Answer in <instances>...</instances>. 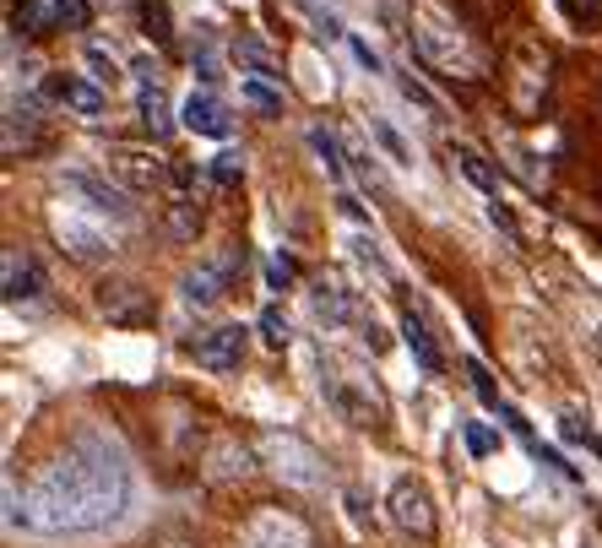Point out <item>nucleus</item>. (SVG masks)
I'll return each instance as SVG.
<instances>
[{
    "label": "nucleus",
    "instance_id": "f257e3e1",
    "mask_svg": "<svg viewBox=\"0 0 602 548\" xmlns=\"http://www.w3.org/2000/svg\"><path fill=\"white\" fill-rule=\"evenodd\" d=\"M130 478H125L120 451L109 440H81L60 462H49L28 489V527L43 538H77V532H104L125 516Z\"/></svg>",
    "mask_w": 602,
    "mask_h": 548
},
{
    "label": "nucleus",
    "instance_id": "f03ea898",
    "mask_svg": "<svg viewBox=\"0 0 602 548\" xmlns=\"http://www.w3.org/2000/svg\"><path fill=\"white\" fill-rule=\"evenodd\" d=\"M412 39H418V55L445 71V77H483V66H488V55H483V43L462 28V17L445 6V0H412Z\"/></svg>",
    "mask_w": 602,
    "mask_h": 548
},
{
    "label": "nucleus",
    "instance_id": "7ed1b4c3",
    "mask_svg": "<svg viewBox=\"0 0 602 548\" xmlns=\"http://www.w3.org/2000/svg\"><path fill=\"white\" fill-rule=\"evenodd\" d=\"M49 234L60 239V251H71L77 261H115L120 255V223L93 212L77 196L49 207Z\"/></svg>",
    "mask_w": 602,
    "mask_h": 548
},
{
    "label": "nucleus",
    "instance_id": "20e7f679",
    "mask_svg": "<svg viewBox=\"0 0 602 548\" xmlns=\"http://www.w3.org/2000/svg\"><path fill=\"white\" fill-rule=\"evenodd\" d=\"M321 397L337 419L359 423V429L363 423H386V397H380V385L363 375L359 364L337 359V353H321Z\"/></svg>",
    "mask_w": 602,
    "mask_h": 548
},
{
    "label": "nucleus",
    "instance_id": "39448f33",
    "mask_svg": "<svg viewBox=\"0 0 602 548\" xmlns=\"http://www.w3.org/2000/svg\"><path fill=\"white\" fill-rule=\"evenodd\" d=\"M261 457H266V467L278 472L282 483H293V489H321L326 483L321 451H315L310 440H299V434H266V440H261Z\"/></svg>",
    "mask_w": 602,
    "mask_h": 548
},
{
    "label": "nucleus",
    "instance_id": "423d86ee",
    "mask_svg": "<svg viewBox=\"0 0 602 548\" xmlns=\"http://www.w3.org/2000/svg\"><path fill=\"white\" fill-rule=\"evenodd\" d=\"M234 277H240V251H212L179 277V299L191 310H217L234 288Z\"/></svg>",
    "mask_w": 602,
    "mask_h": 548
},
{
    "label": "nucleus",
    "instance_id": "0eeeda50",
    "mask_svg": "<svg viewBox=\"0 0 602 548\" xmlns=\"http://www.w3.org/2000/svg\"><path fill=\"white\" fill-rule=\"evenodd\" d=\"M60 185L77 196V202H87L93 212H104V217H115V223H130L136 217V202H130V190L125 185H115L109 174L87 169V164H71V169H60Z\"/></svg>",
    "mask_w": 602,
    "mask_h": 548
},
{
    "label": "nucleus",
    "instance_id": "6e6552de",
    "mask_svg": "<svg viewBox=\"0 0 602 548\" xmlns=\"http://www.w3.org/2000/svg\"><path fill=\"white\" fill-rule=\"evenodd\" d=\"M310 310H315V321H321L326 332H359L375 321L369 315V304L359 299V288H348V283H331V277H321L315 288H310Z\"/></svg>",
    "mask_w": 602,
    "mask_h": 548
},
{
    "label": "nucleus",
    "instance_id": "1a4fd4ad",
    "mask_svg": "<svg viewBox=\"0 0 602 548\" xmlns=\"http://www.w3.org/2000/svg\"><path fill=\"white\" fill-rule=\"evenodd\" d=\"M240 544L244 548H315V538H310V527H304L293 510L266 506V510H255V516L244 521Z\"/></svg>",
    "mask_w": 602,
    "mask_h": 548
},
{
    "label": "nucleus",
    "instance_id": "9d476101",
    "mask_svg": "<svg viewBox=\"0 0 602 548\" xmlns=\"http://www.w3.org/2000/svg\"><path fill=\"white\" fill-rule=\"evenodd\" d=\"M49 104H60L66 115H77V120H104L109 115V87L93 82V77H81V71H55L49 82Z\"/></svg>",
    "mask_w": 602,
    "mask_h": 548
},
{
    "label": "nucleus",
    "instance_id": "9b49d317",
    "mask_svg": "<svg viewBox=\"0 0 602 548\" xmlns=\"http://www.w3.org/2000/svg\"><path fill=\"white\" fill-rule=\"evenodd\" d=\"M386 516L397 521L407 538H435V506H429V489H424L418 478H397V483H391Z\"/></svg>",
    "mask_w": 602,
    "mask_h": 548
},
{
    "label": "nucleus",
    "instance_id": "f8f14e48",
    "mask_svg": "<svg viewBox=\"0 0 602 548\" xmlns=\"http://www.w3.org/2000/svg\"><path fill=\"white\" fill-rule=\"evenodd\" d=\"M179 126L191 130V136H206V141H229V136H234V115H229V104H223L212 87H196V92L179 104Z\"/></svg>",
    "mask_w": 602,
    "mask_h": 548
},
{
    "label": "nucleus",
    "instance_id": "ddd939ff",
    "mask_svg": "<svg viewBox=\"0 0 602 548\" xmlns=\"http://www.w3.org/2000/svg\"><path fill=\"white\" fill-rule=\"evenodd\" d=\"M185 348H191V359H196L201 370L229 375V370H240V359H244V326H212V332L191 337Z\"/></svg>",
    "mask_w": 602,
    "mask_h": 548
},
{
    "label": "nucleus",
    "instance_id": "4468645a",
    "mask_svg": "<svg viewBox=\"0 0 602 548\" xmlns=\"http://www.w3.org/2000/svg\"><path fill=\"white\" fill-rule=\"evenodd\" d=\"M130 71H136V87H142V92H136L142 126L153 130V136H168V130H174V120H168V92H163V82H158V60H147V55H142Z\"/></svg>",
    "mask_w": 602,
    "mask_h": 548
},
{
    "label": "nucleus",
    "instance_id": "2eb2a0df",
    "mask_svg": "<svg viewBox=\"0 0 602 548\" xmlns=\"http://www.w3.org/2000/svg\"><path fill=\"white\" fill-rule=\"evenodd\" d=\"M0 283H6V304H28L43 294V266L33 251H11L0 255Z\"/></svg>",
    "mask_w": 602,
    "mask_h": 548
},
{
    "label": "nucleus",
    "instance_id": "dca6fc26",
    "mask_svg": "<svg viewBox=\"0 0 602 548\" xmlns=\"http://www.w3.org/2000/svg\"><path fill=\"white\" fill-rule=\"evenodd\" d=\"M543 87H548V60H543V49L522 43V49H516V109H522V115L537 109Z\"/></svg>",
    "mask_w": 602,
    "mask_h": 548
},
{
    "label": "nucleus",
    "instance_id": "f3484780",
    "mask_svg": "<svg viewBox=\"0 0 602 548\" xmlns=\"http://www.w3.org/2000/svg\"><path fill=\"white\" fill-rule=\"evenodd\" d=\"M401 342H407V353H412V364H418L424 375H440V370H445L440 342L429 337V326H424L412 310H401Z\"/></svg>",
    "mask_w": 602,
    "mask_h": 548
},
{
    "label": "nucleus",
    "instance_id": "a211bd4d",
    "mask_svg": "<svg viewBox=\"0 0 602 548\" xmlns=\"http://www.w3.org/2000/svg\"><path fill=\"white\" fill-rule=\"evenodd\" d=\"M17 141H22V153L43 147V126H39L33 98H28V104H22V98H11V115H6V153H17Z\"/></svg>",
    "mask_w": 602,
    "mask_h": 548
},
{
    "label": "nucleus",
    "instance_id": "6ab92c4d",
    "mask_svg": "<svg viewBox=\"0 0 602 548\" xmlns=\"http://www.w3.org/2000/svg\"><path fill=\"white\" fill-rule=\"evenodd\" d=\"M348 261H353L359 272H369V277L391 283V261H386V251H380V239H375V228H369V223H359V228L348 234Z\"/></svg>",
    "mask_w": 602,
    "mask_h": 548
},
{
    "label": "nucleus",
    "instance_id": "aec40b11",
    "mask_svg": "<svg viewBox=\"0 0 602 548\" xmlns=\"http://www.w3.org/2000/svg\"><path fill=\"white\" fill-rule=\"evenodd\" d=\"M450 158H456V169L467 174V185L478 190L483 202H499V174L483 164V153L478 147H467V141H450Z\"/></svg>",
    "mask_w": 602,
    "mask_h": 548
},
{
    "label": "nucleus",
    "instance_id": "412c9836",
    "mask_svg": "<svg viewBox=\"0 0 602 548\" xmlns=\"http://www.w3.org/2000/svg\"><path fill=\"white\" fill-rule=\"evenodd\" d=\"M81 66H87V77H93V82H104V87H115L125 77L115 43H104V39H87V43H81Z\"/></svg>",
    "mask_w": 602,
    "mask_h": 548
},
{
    "label": "nucleus",
    "instance_id": "4be33fe9",
    "mask_svg": "<svg viewBox=\"0 0 602 548\" xmlns=\"http://www.w3.org/2000/svg\"><path fill=\"white\" fill-rule=\"evenodd\" d=\"M369 136H375V141H380V153H386V158H391V164H397V169H412V147H407V141H401V130L391 126V120H386V115H369Z\"/></svg>",
    "mask_w": 602,
    "mask_h": 548
},
{
    "label": "nucleus",
    "instance_id": "5701e85b",
    "mask_svg": "<svg viewBox=\"0 0 602 548\" xmlns=\"http://www.w3.org/2000/svg\"><path fill=\"white\" fill-rule=\"evenodd\" d=\"M240 98L250 109H261V115H282V87H272L266 77H255V71L240 77Z\"/></svg>",
    "mask_w": 602,
    "mask_h": 548
},
{
    "label": "nucleus",
    "instance_id": "b1692460",
    "mask_svg": "<svg viewBox=\"0 0 602 548\" xmlns=\"http://www.w3.org/2000/svg\"><path fill=\"white\" fill-rule=\"evenodd\" d=\"M554 11H560L575 33H598L602 28V0H554Z\"/></svg>",
    "mask_w": 602,
    "mask_h": 548
},
{
    "label": "nucleus",
    "instance_id": "393cba45",
    "mask_svg": "<svg viewBox=\"0 0 602 548\" xmlns=\"http://www.w3.org/2000/svg\"><path fill=\"white\" fill-rule=\"evenodd\" d=\"M310 147L321 153V164H326V174H331V179H348V158H342V141H337L331 130L315 126V130H310Z\"/></svg>",
    "mask_w": 602,
    "mask_h": 548
},
{
    "label": "nucleus",
    "instance_id": "a878e982",
    "mask_svg": "<svg viewBox=\"0 0 602 548\" xmlns=\"http://www.w3.org/2000/svg\"><path fill=\"white\" fill-rule=\"evenodd\" d=\"M49 22L55 28H87L93 22V0H49Z\"/></svg>",
    "mask_w": 602,
    "mask_h": 548
},
{
    "label": "nucleus",
    "instance_id": "bb28decb",
    "mask_svg": "<svg viewBox=\"0 0 602 548\" xmlns=\"http://www.w3.org/2000/svg\"><path fill=\"white\" fill-rule=\"evenodd\" d=\"M212 457H217V462H212V478H234V472L244 478V472H250V451H244V446H234V440H223Z\"/></svg>",
    "mask_w": 602,
    "mask_h": 548
},
{
    "label": "nucleus",
    "instance_id": "cd10ccee",
    "mask_svg": "<svg viewBox=\"0 0 602 548\" xmlns=\"http://www.w3.org/2000/svg\"><path fill=\"white\" fill-rule=\"evenodd\" d=\"M261 342H266V348H288V342H293V326H288V315H282L278 304L261 310Z\"/></svg>",
    "mask_w": 602,
    "mask_h": 548
},
{
    "label": "nucleus",
    "instance_id": "c85d7f7f",
    "mask_svg": "<svg viewBox=\"0 0 602 548\" xmlns=\"http://www.w3.org/2000/svg\"><path fill=\"white\" fill-rule=\"evenodd\" d=\"M467 380H473V391L483 397V408H505V402H499V385H494V375L483 370V359H467Z\"/></svg>",
    "mask_w": 602,
    "mask_h": 548
},
{
    "label": "nucleus",
    "instance_id": "c756f323",
    "mask_svg": "<svg viewBox=\"0 0 602 548\" xmlns=\"http://www.w3.org/2000/svg\"><path fill=\"white\" fill-rule=\"evenodd\" d=\"M191 66L201 71V82H217V77H223V66H217V49H212V39H196V43H191Z\"/></svg>",
    "mask_w": 602,
    "mask_h": 548
},
{
    "label": "nucleus",
    "instance_id": "7c9ffc66",
    "mask_svg": "<svg viewBox=\"0 0 602 548\" xmlns=\"http://www.w3.org/2000/svg\"><path fill=\"white\" fill-rule=\"evenodd\" d=\"M136 6H142V22H147V33L158 43L174 33V28H168V0H136Z\"/></svg>",
    "mask_w": 602,
    "mask_h": 548
},
{
    "label": "nucleus",
    "instance_id": "2f4dec72",
    "mask_svg": "<svg viewBox=\"0 0 602 548\" xmlns=\"http://www.w3.org/2000/svg\"><path fill=\"white\" fill-rule=\"evenodd\" d=\"M212 179H217V185H240L244 179V158L234 153V147H223V153L212 158Z\"/></svg>",
    "mask_w": 602,
    "mask_h": 548
},
{
    "label": "nucleus",
    "instance_id": "473e14b6",
    "mask_svg": "<svg viewBox=\"0 0 602 548\" xmlns=\"http://www.w3.org/2000/svg\"><path fill=\"white\" fill-rule=\"evenodd\" d=\"M39 17H49L39 0H17V6H11V33H33V22H39Z\"/></svg>",
    "mask_w": 602,
    "mask_h": 548
},
{
    "label": "nucleus",
    "instance_id": "72a5a7b5",
    "mask_svg": "<svg viewBox=\"0 0 602 548\" xmlns=\"http://www.w3.org/2000/svg\"><path fill=\"white\" fill-rule=\"evenodd\" d=\"M293 277H299V261H293V255H272V261H266V283H272V288H288Z\"/></svg>",
    "mask_w": 602,
    "mask_h": 548
},
{
    "label": "nucleus",
    "instance_id": "f704fd0d",
    "mask_svg": "<svg viewBox=\"0 0 602 548\" xmlns=\"http://www.w3.org/2000/svg\"><path fill=\"white\" fill-rule=\"evenodd\" d=\"M115 164H120V169L130 174L136 185H147V179H158V169H153V164H147L142 153H115Z\"/></svg>",
    "mask_w": 602,
    "mask_h": 548
},
{
    "label": "nucleus",
    "instance_id": "c9c22d12",
    "mask_svg": "<svg viewBox=\"0 0 602 548\" xmlns=\"http://www.w3.org/2000/svg\"><path fill=\"white\" fill-rule=\"evenodd\" d=\"M462 440H467V451H473V457H488V451L499 446V440H494L483 423H467V429H462Z\"/></svg>",
    "mask_w": 602,
    "mask_h": 548
},
{
    "label": "nucleus",
    "instance_id": "e433bc0d",
    "mask_svg": "<svg viewBox=\"0 0 602 548\" xmlns=\"http://www.w3.org/2000/svg\"><path fill=\"white\" fill-rule=\"evenodd\" d=\"M488 217H494V223H499L505 234H522V228H516V212L505 207V202H488Z\"/></svg>",
    "mask_w": 602,
    "mask_h": 548
},
{
    "label": "nucleus",
    "instance_id": "4c0bfd02",
    "mask_svg": "<svg viewBox=\"0 0 602 548\" xmlns=\"http://www.w3.org/2000/svg\"><path fill=\"white\" fill-rule=\"evenodd\" d=\"M348 43H353V55H359L363 66H369V71H380V77H386V60H380V55H375L369 43H363V39H348Z\"/></svg>",
    "mask_w": 602,
    "mask_h": 548
},
{
    "label": "nucleus",
    "instance_id": "58836bf2",
    "mask_svg": "<svg viewBox=\"0 0 602 548\" xmlns=\"http://www.w3.org/2000/svg\"><path fill=\"white\" fill-rule=\"evenodd\" d=\"M598 532H602V516H598Z\"/></svg>",
    "mask_w": 602,
    "mask_h": 548
},
{
    "label": "nucleus",
    "instance_id": "ea45409f",
    "mask_svg": "<svg viewBox=\"0 0 602 548\" xmlns=\"http://www.w3.org/2000/svg\"><path fill=\"white\" fill-rule=\"evenodd\" d=\"M598 342H602V332H598Z\"/></svg>",
    "mask_w": 602,
    "mask_h": 548
}]
</instances>
